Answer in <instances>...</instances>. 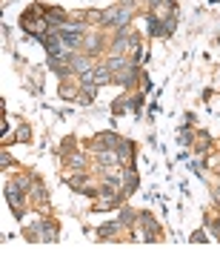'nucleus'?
I'll return each instance as SVG.
<instances>
[{
	"label": "nucleus",
	"mask_w": 220,
	"mask_h": 258,
	"mask_svg": "<svg viewBox=\"0 0 220 258\" xmlns=\"http://www.w3.org/2000/svg\"><path fill=\"white\" fill-rule=\"evenodd\" d=\"M129 15H132V9L129 6H115V9H109V12H103L100 15V20L103 23H109V26H123L126 20H129Z\"/></svg>",
	"instance_id": "1"
},
{
	"label": "nucleus",
	"mask_w": 220,
	"mask_h": 258,
	"mask_svg": "<svg viewBox=\"0 0 220 258\" xmlns=\"http://www.w3.org/2000/svg\"><path fill=\"white\" fill-rule=\"evenodd\" d=\"M6 198L12 201V207H15V212L20 215V190H17L15 184H9V187H6Z\"/></svg>",
	"instance_id": "2"
}]
</instances>
